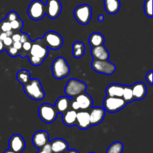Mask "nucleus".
<instances>
[{
    "label": "nucleus",
    "mask_w": 153,
    "mask_h": 153,
    "mask_svg": "<svg viewBox=\"0 0 153 153\" xmlns=\"http://www.w3.org/2000/svg\"><path fill=\"white\" fill-rule=\"evenodd\" d=\"M49 55V49L42 38L36 39L28 55L30 64L34 67H38L43 63Z\"/></svg>",
    "instance_id": "f257e3e1"
},
{
    "label": "nucleus",
    "mask_w": 153,
    "mask_h": 153,
    "mask_svg": "<svg viewBox=\"0 0 153 153\" xmlns=\"http://www.w3.org/2000/svg\"><path fill=\"white\" fill-rule=\"evenodd\" d=\"M24 86V92L27 97L35 101H40L45 97V92L39 79H33Z\"/></svg>",
    "instance_id": "f03ea898"
},
{
    "label": "nucleus",
    "mask_w": 153,
    "mask_h": 153,
    "mask_svg": "<svg viewBox=\"0 0 153 153\" xmlns=\"http://www.w3.org/2000/svg\"><path fill=\"white\" fill-rule=\"evenodd\" d=\"M52 73L56 79H65L69 76L70 67L64 57H58L54 60L52 64Z\"/></svg>",
    "instance_id": "7ed1b4c3"
},
{
    "label": "nucleus",
    "mask_w": 153,
    "mask_h": 153,
    "mask_svg": "<svg viewBox=\"0 0 153 153\" xmlns=\"http://www.w3.org/2000/svg\"><path fill=\"white\" fill-rule=\"evenodd\" d=\"M37 112L40 119L46 123H53L56 120L58 114L55 106L49 103H43L40 105Z\"/></svg>",
    "instance_id": "20e7f679"
},
{
    "label": "nucleus",
    "mask_w": 153,
    "mask_h": 153,
    "mask_svg": "<svg viewBox=\"0 0 153 153\" xmlns=\"http://www.w3.org/2000/svg\"><path fill=\"white\" fill-rule=\"evenodd\" d=\"M27 12L31 19L40 20L46 14V6L41 0H33L28 5Z\"/></svg>",
    "instance_id": "39448f33"
},
{
    "label": "nucleus",
    "mask_w": 153,
    "mask_h": 153,
    "mask_svg": "<svg viewBox=\"0 0 153 153\" xmlns=\"http://www.w3.org/2000/svg\"><path fill=\"white\" fill-rule=\"evenodd\" d=\"M87 85L85 82L76 79H71L67 82L65 86V94L70 98H75L82 93L85 92Z\"/></svg>",
    "instance_id": "423d86ee"
},
{
    "label": "nucleus",
    "mask_w": 153,
    "mask_h": 153,
    "mask_svg": "<svg viewBox=\"0 0 153 153\" xmlns=\"http://www.w3.org/2000/svg\"><path fill=\"white\" fill-rule=\"evenodd\" d=\"M73 15L76 20L81 25H87L92 17V9L88 4H80L75 8Z\"/></svg>",
    "instance_id": "0eeeda50"
},
{
    "label": "nucleus",
    "mask_w": 153,
    "mask_h": 153,
    "mask_svg": "<svg viewBox=\"0 0 153 153\" xmlns=\"http://www.w3.org/2000/svg\"><path fill=\"white\" fill-rule=\"evenodd\" d=\"M127 103L122 97H111L106 96L103 101V108L109 113H116L123 109Z\"/></svg>",
    "instance_id": "6e6552de"
},
{
    "label": "nucleus",
    "mask_w": 153,
    "mask_h": 153,
    "mask_svg": "<svg viewBox=\"0 0 153 153\" xmlns=\"http://www.w3.org/2000/svg\"><path fill=\"white\" fill-rule=\"evenodd\" d=\"M42 39L48 49H52V50L59 49L60 48H61L63 43H64L63 37H61V34L53 31H47L42 37Z\"/></svg>",
    "instance_id": "1a4fd4ad"
},
{
    "label": "nucleus",
    "mask_w": 153,
    "mask_h": 153,
    "mask_svg": "<svg viewBox=\"0 0 153 153\" xmlns=\"http://www.w3.org/2000/svg\"><path fill=\"white\" fill-rule=\"evenodd\" d=\"M91 67L97 73L107 75V76L113 74L116 70V66L112 62L108 61V60L100 61V60L93 59L91 62Z\"/></svg>",
    "instance_id": "9d476101"
},
{
    "label": "nucleus",
    "mask_w": 153,
    "mask_h": 153,
    "mask_svg": "<svg viewBox=\"0 0 153 153\" xmlns=\"http://www.w3.org/2000/svg\"><path fill=\"white\" fill-rule=\"evenodd\" d=\"M45 6H46V14L50 19H56L61 14L62 5L60 0H47Z\"/></svg>",
    "instance_id": "9b49d317"
},
{
    "label": "nucleus",
    "mask_w": 153,
    "mask_h": 153,
    "mask_svg": "<svg viewBox=\"0 0 153 153\" xmlns=\"http://www.w3.org/2000/svg\"><path fill=\"white\" fill-rule=\"evenodd\" d=\"M9 149L15 152L21 153L25 148V142L22 136L14 134L10 137L8 141Z\"/></svg>",
    "instance_id": "f8f14e48"
},
{
    "label": "nucleus",
    "mask_w": 153,
    "mask_h": 153,
    "mask_svg": "<svg viewBox=\"0 0 153 153\" xmlns=\"http://www.w3.org/2000/svg\"><path fill=\"white\" fill-rule=\"evenodd\" d=\"M90 122L91 126H97L101 123L105 116V111L103 108L94 107L90 109Z\"/></svg>",
    "instance_id": "ddd939ff"
},
{
    "label": "nucleus",
    "mask_w": 153,
    "mask_h": 153,
    "mask_svg": "<svg viewBox=\"0 0 153 153\" xmlns=\"http://www.w3.org/2000/svg\"><path fill=\"white\" fill-rule=\"evenodd\" d=\"M76 126L82 130H86L91 126L90 122L89 112L87 111H80L76 114Z\"/></svg>",
    "instance_id": "4468645a"
},
{
    "label": "nucleus",
    "mask_w": 153,
    "mask_h": 153,
    "mask_svg": "<svg viewBox=\"0 0 153 153\" xmlns=\"http://www.w3.org/2000/svg\"><path fill=\"white\" fill-rule=\"evenodd\" d=\"M31 140L33 145L39 149L49 142V134L46 131H37L33 134Z\"/></svg>",
    "instance_id": "2eb2a0df"
},
{
    "label": "nucleus",
    "mask_w": 153,
    "mask_h": 153,
    "mask_svg": "<svg viewBox=\"0 0 153 153\" xmlns=\"http://www.w3.org/2000/svg\"><path fill=\"white\" fill-rule=\"evenodd\" d=\"M75 100L79 103L80 109L82 111H88L92 108L93 100L90 94L88 93L83 92L75 97Z\"/></svg>",
    "instance_id": "dca6fc26"
},
{
    "label": "nucleus",
    "mask_w": 153,
    "mask_h": 153,
    "mask_svg": "<svg viewBox=\"0 0 153 153\" xmlns=\"http://www.w3.org/2000/svg\"><path fill=\"white\" fill-rule=\"evenodd\" d=\"M131 91H132L133 98L134 100L136 101H140L144 99L146 97V93H147V90H146V87L143 82H137L134 83L132 86H131Z\"/></svg>",
    "instance_id": "f3484780"
},
{
    "label": "nucleus",
    "mask_w": 153,
    "mask_h": 153,
    "mask_svg": "<svg viewBox=\"0 0 153 153\" xmlns=\"http://www.w3.org/2000/svg\"><path fill=\"white\" fill-rule=\"evenodd\" d=\"M49 143L53 153H64L69 149L68 143L62 138H55L49 141Z\"/></svg>",
    "instance_id": "a211bd4d"
},
{
    "label": "nucleus",
    "mask_w": 153,
    "mask_h": 153,
    "mask_svg": "<svg viewBox=\"0 0 153 153\" xmlns=\"http://www.w3.org/2000/svg\"><path fill=\"white\" fill-rule=\"evenodd\" d=\"M91 55L93 59L100 61H105L108 60L109 58V52L104 45L94 46L91 48Z\"/></svg>",
    "instance_id": "6ab92c4d"
},
{
    "label": "nucleus",
    "mask_w": 153,
    "mask_h": 153,
    "mask_svg": "<svg viewBox=\"0 0 153 153\" xmlns=\"http://www.w3.org/2000/svg\"><path fill=\"white\" fill-rule=\"evenodd\" d=\"M72 98L69 97H61L56 100L55 108L58 114H64L70 108V101Z\"/></svg>",
    "instance_id": "aec40b11"
},
{
    "label": "nucleus",
    "mask_w": 153,
    "mask_h": 153,
    "mask_svg": "<svg viewBox=\"0 0 153 153\" xmlns=\"http://www.w3.org/2000/svg\"><path fill=\"white\" fill-rule=\"evenodd\" d=\"M76 114H77V111L72 109L71 108H70L67 111L62 114V121L64 125L69 127L76 126Z\"/></svg>",
    "instance_id": "412c9836"
},
{
    "label": "nucleus",
    "mask_w": 153,
    "mask_h": 153,
    "mask_svg": "<svg viewBox=\"0 0 153 153\" xmlns=\"http://www.w3.org/2000/svg\"><path fill=\"white\" fill-rule=\"evenodd\" d=\"M124 85L120 84H111L106 88V96L111 97H122Z\"/></svg>",
    "instance_id": "4be33fe9"
},
{
    "label": "nucleus",
    "mask_w": 153,
    "mask_h": 153,
    "mask_svg": "<svg viewBox=\"0 0 153 153\" xmlns=\"http://www.w3.org/2000/svg\"><path fill=\"white\" fill-rule=\"evenodd\" d=\"M104 7L109 14H115L120 9V0H104Z\"/></svg>",
    "instance_id": "5701e85b"
},
{
    "label": "nucleus",
    "mask_w": 153,
    "mask_h": 153,
    "mask_svg": "<svg viewBox=\"0 0 153 153\" xmlns=\"http://www.w3.org/2000/svg\"><path fill=\"white\" fill-rule=\"evenodd\" d=\"M73 55L76 58H81L83 57L85 52V46L83 42L76 41L73 44Z\"/></svg>",
    "instance_id": "b1692460"
},
{
    "label": "nucleus",
    "mask_w": 153,
    "mask_h": 153,
    "mask_svg": "<svg viewBox=\"0 0 153 153\" xmlns=\"http://www.w3.org/2000/svg\"><path fill=\"white\" fill-rule=\"evenodd\" d=\"M105 37L101 33L94 32L89 37V43L91 47L104 45Z\"/></svg>",
    "instance_id": "393cba45"
},
{
    "label": "nucleus",
    "mask_w": 153,
    "mask_h": 153,
    "mask_svg": "<svg viewBox=\"0 0 153 153\" xmlns=\"http://www.w3.org/2000/svg\"><path fill=\"white\" fill-rule=\"evenodd\" d=\"M16 79L21 85H26L31 79V72L27 70H19L16 73Z\"/></svg>",
    "instance_id": "a878e982"
},
{
    "label": "nucleus",
    "mask_w": 153,
    "mask_h": 153,
    "mask_svg": "<svg viewBox=\"0 0 153 153\" xmlns=\"http://www.w3.org/2000/svg\"><path fill=\"white\" fill-rule=\"evenodd\" d=\"M123 149V144L121 142L116 141L108 146L106 153H122Z\"/></svg>",
    "instance_id": "bb28decb"
},
{
    "label": "nucleus",
    "mask_w": 153,
    "mask_h": 153,
    "mask_svg": "<svg viewBox=\"0 0 153 153\" xmlns=\"http://www.w3.org/2000/svg\"><path fill=\"white\" fill-rule=\"evenodd\" d=\"M122 98L125 100L126 103H129V102H131L134 101V98H133L132 91H131V86H128V85H124L123 93Z\"/></svg>",
    "instance_id": "cd10ccee"
},
{
    "label": "nucleus",
    "mask_w": 153,
    "mask_h": 153,
    "mask_svg": "<svg viewBox=\"0 0 153 153\" xmlns=\"http://www.w3.org/2000/svg\"><path fill=\"white\" fill-rule=\"evenodd\" d=\"M10 24L13 31H20L22 30V28H23V21L19 17L16 19L15 20L11 21L10 22Z\"/></svg>",
    "instance_id": "c85d7f7f"
},
{
    "label": "nucleus",
    "mask_w": 153,
    "mask_h": 153,
    "mask_svg": "<svg viewBox=\"0 0 153 153\" xmlns=\"http://www.w3.org/2000/svg\"><path fill=\"white\" fill-rule=\"evenodd\" d=\"M143 8H144V12L146 16L149 18H152V0H145Z\"/></svg>",
    "instance_id": "c756f323"
},
{
    "label": "nucleus",
    "mask_w": 153,
    "mask_h": 153,
    "mask_svg": "<svg viewBox=\"0 0 153 153\" xmlns=\"http://www.w3.org/2000/svg\"><path fill=\"white\" fill-rule=\"evenodd\" d=\"M11 30L12 28L10 26V22H8L7 19H4L0 21V31L7 32V31H11Z\"/></svg>",
    "instance_id": "7c9ffc66"
},
{
    "label": "nucleus",
    "mask_w": 153,
    "mask_h": 153,
    "mask_svg": "<svg viewBox=\"0 0 153 153\" xmlns=\"http://www.w3.org/2000/svg\"><path fill=\"white\" fill-rule=\"evenodd\" d=\"M5 50L7 51V54H8V55H10V57L14 58V57L19 56V50H17V49H16V48L13 47V46H9V47H7L5 49Z\"/></svg>",
    "instance_id": "2f4dec72"
},
{
    "label": "nucleus",
    "mask_w": 153,
    "mask_h": 153,
    "mask_svg": "<svg viewBox=\"0 0 153 153\" xmlns=\"http://www.w3.org/2000/svg\"><path fill=\"white\" fill-rule=\"evenodd\" d=\"M19 15H18V13H16V12L15 11H10L7 13V16H6V18L5 19H7L8 22H11V21L13 20H15L16 19H17V18H19Z\"/></svg>",
    "instance_id": "473e14b6"
},
{
    "label": "nucleus",
    "mask_w": 153,
    "mask_h": 153,
    "mask_svg": "<svg viewBox=\"0 0 153 153\" xmlns=\"http://www.w3.org/2000/svg\"><path fill=\"white\" fill-rule=\"evenodd\" d=\"M37 153H53L52 152V149H51L49 142L48 143H46V144L45 145V146H43L42 148L39 149Z\"/></svg>",
    "instance_id": "72a5a7b5"
},
{
    "label": "nucleus",
    "mask_w": 153,
    "mask_h": 153,
    "mask_svg": "<svg viewBox=\"0 0 153 153\" xmlns=\"http://www.w3.org/2000/svg\"><path fill=\"white\" fill-rule=\"evenodd\" d=\"M70 108L72 109H73L74 111H78L79 110H80L79 103L77 102V101L74 98L72 99L71 101H70Z\"/></svg>",
    "instance_id": "f704fd0d"
},
{
    "label": "nucleus",
    "mask_w": 153,
    "mask_h": 153,
    "mask_svg": "<svg viewBox=\"0 0 153 153\" xmlns=\"http://www.w3.org/2000/svg\"><path fill=\"white\" fill-rule=\"evenodd\" d=\"M2 42L3 43H4V46H5V49L7 47L12 46V44H13V40H12L11 37H6L5 38L2 40Z\"/></svg>",
    "instance_id": "c9c22d12"
},
{
    "label": "nucleus",
    "mask_w": 153,
    "mask_h": 153,
    "mask_svg": "<svg viewBox=\"0 0 153 153\" xmlns=\"http://www.w3.org/2000/svg\"><path fill=\"white\" fill-rule=\"evenodd\" d=\"M146 81L150 85H152V70H149L146 75Z\"/></svg>",
    "instance_id": "e433bc0d"
},
{
    "label": "nucleus",
    "mask_w": 153,
    "mask_h": 153,
    "mask_svg": "<svg viewBox=\"0 0 153 153\" xmlns=\"http://www.w3.org/2000/svg\"><path fill=\"white\" fill-rule=\"evenodd\" d=\"M29 39V35H28V34L24 32H20V40H19V41H20L21 43H24V42L27 41V40H28Z\"/></svg>",
    "instance_id": "4c0bfd02"
},
{
    "label": "nucleus",
    "mask_w": 153,
    "mask_h": 153,
    "mask_svg": "<svg viewBox=\"0 0 153 153\" xmlns=\"http://www.w3.org/2000/svg\"><path fill=\"white\" fill-rule=\"evenodd\" d=\"M11 39L13 42L19 41L20 40V31H16V33H13L11 35Z\"/></svg>",
    "instance_id": "58836bf2"
},
{
    "label": "nucleus",
    "mask_w": 153,
    "mask_h": 153,
    "mask_svg": "<svg viewBox=\"0 0 153 153\" xmlns=\"http://www.w3.org/2000/svg\"><path fill=\"white\" fill-rule=\"evenodd\" d=\"M12 46H13L14 48H16L17 50H20L22 49V43L20 41H15L13 42V44Z\"/></svg>",
    "instance_id": "ea45409f"
},
{
    "label": "nucleus",
    "mask_w": 153,
    "mask_h": 153,
    "mask_svg": "<svg viewBox=\"0 0 153 153\" xmlns=\"http://www.w3.org/2000/svg\"><path fill=\"white\" fill-rule=\"evenodd\" d=\"M6 37H7V34H6L5 32H2V31H0V40L2 41Z\"/></svg>",
    "instance_id": "a19ab883"
},
{
    "label": "nucleus",
    "mask_w": 153,
    "mask_h": 153,
    "mask_svg": "<svg viewBox=\"0 0 153 153\" xmlns=\"http://www.w3.org/2000/svg\"><path fill=\"white\" fill-rule=\"evenodd\" d=\"M4 50H5V46H4L3 42L1 41V40H0V53H1V52H2L3 51H4Z\"/></svg>",
    "instance_id": "79ce46f5"
},
{
    "label": "nucleus",
    "mask_w": 153,
    "mask_h": 153,
    "mask_svg": "<svg viewBox=\"0 0 153 153\" xmlns=\"http://www.w3.org/2000/svg\"><path fill=\"white\" fill-rule=\"evenodd\" d=\"M104 19H105V16L103 14H100L98 16V17H97V20H98L99 22H102Z\"/></svg>",
    "instance_id": "37998d69"
},
{
    "label": "nucleus",
    "mask_w": 153,
    "mask_h": 153,
    "mask_svg": "<svg viewBox=\"0 0 153 153\" xmlns=\"http://www.w3.org/2000/svg\"><path fill=\"white\" fill-rule=\"evenodd\" d=\"M64 153H80L78 150L76 149H68L66 152Z\"/></svg>",
    "instance_id": "c03bdc74"
},
{
    "label": "nucleus",
    "mask_w": 153,
    "mask_h": 153,
    "mask_svg": "<svg viewBox=\"0 0 153 153\" xmlns=\"http://www.w3.org/2000/svg\"><path fill=\"white\" fill-rule=\"evenodd\" d=\"M3 153H17V152H13V151L10 150V149H7V150L4 151V152Z\"/></svg>",
    "instance_id": "a18cd8bd"
},
{
    "label": "nucleus",
    "mask_w": 153,
    "mask_h": 153,
    "mask_svg": "<svg viewBox=\"0 0 153 153\" xmlns=\"http://www.w3.org/2000/svg\"><path fill=\"white\" fill-rule=\"evenodd\" d=\"M89 153H96V152H89Z\"/></svg>",
    "instance_id": "49530a36"
}]
</instances>
